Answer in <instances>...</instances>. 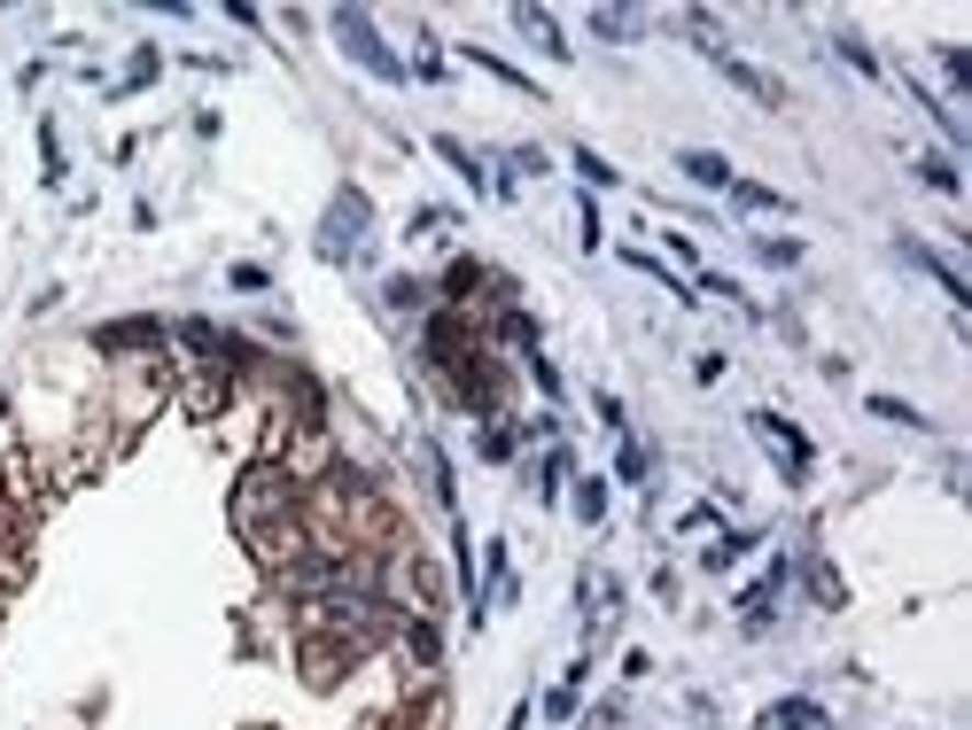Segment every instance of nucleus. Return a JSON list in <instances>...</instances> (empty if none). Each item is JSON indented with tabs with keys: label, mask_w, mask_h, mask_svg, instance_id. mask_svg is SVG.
Instances as JSON below:
<instances>
[{
	"label": "nucleus",
	"mask_w": 972,
	"mask_h": 730,
	"mask_svg": "<svg viewBox=\"0 0 972 730\" xmlns=\"http://www.w3.org/2000/svg\"><path fill=\"white\" fill-rule=\"evenodd\" d=\"M436 156H444V163H452V171L467 179V187H475V195H490V171H483V156H475L467 140H452V133H444V140H436Z\"/></svg>",
	"instance_id": "obj_12"
},
{
	"label": "nucleus",
	"mask_w": 972,
	"mask_h": 730,
	"mask_svg": "<svg viewBox=\"0 0 972 730\" xmlns=\"http://www.w3.org/2000/svg\"><path fill=\"white\" fill-rule=\"evenodd\" d=\"M755 256H762V264H802V241H778V233H762V241H755Z\"/></svg>",
	"instance_id": "obj_28"
},
{
	"label": "nucleus",
	"mask_w": 972,
	"mask_h": 730,
	"mask_svg": "<svg viewBox=\"0 0 972 730\" xmlns=\"http://www.w3.org/2000/svg\"><path fill=\"white\" fill-rule=\"evenodd\" d=\"M895 256H903V264H918V272H934V281H941V296H949L957 311L972 304V281H964V272H957L941 249H926V241H911V233H903V241H895Z\"/></svg>",
	"instance_id": "obj_4"
},
{
	"label": "nucleus",
	"mask_w": 972,
	"mask_h": 730,
	"mask_svg": "<svg viewBox=\"0 0 972 730\" xmlns=\"http://www.w3.org/2000/svg\"><path fill=\"white\" fill-rule=\"evenodd\" d=\"M677 171L692 179V187H709V195H724L732 179H739V171H732V163H724L716 148H677Z\"/></svg>",
	"instance_id": "obj_7"
},
{
	"label": "nucleus",
	"mask_w": 972,
	"mask_h": 730,
	"mask_svg": "<svg viewBox=\"0 0 972 730\" xmlns=\"http://www.w3.org/2000/svg\"><path fill=\"white\" fill-rule=\"evenodd\" d=\"M382 304H389V311H412V319H420V311H428V281H405V272H397V281L382 288Z\"/></svg>",
	"instance_id": "obj_19"
},
{
	"label": "nucleus",
	"mask_w": 972,
	"mask_h": 730,
	"mask_svg": "<svg viewBox=\"0 0 972 730\" xmlns=\"http://www.w3.org/2000/svg\"><path fill=\"white\" fill-rule=\"evenodd\" d=\"M623 256H631V272H646V281H662V296H677V304H700V296H692V288L677 281V272H669V264H662L654 249H623Z\"/></svg>",
	"instance_id": "obj_16"
},
{
	"label": "nucleus",
	"mask_w": 972,
	"mask_h": 730,
	"mask_svg": "<svg viewBox=\"0 0 972 730\" xmlns=\"http://www.w3.org/2000/svg\"><path fill=\"white\" fill-rule=\"evenodd\" d=\"M871 420H895V427H934L918 404H903V397H871Z\"/></svg>",
	"instance_id": "obj_24"
},
{
	"label": "nucleus",
	"mask_w": 972,
	"mask_h": 730,
	"mask_svg": "<svg viewBox=\"0 0 972 730\" xmlns=\"http://www.w3.org/2000/svg\"><path fill=\"white\" fill-rule=\"evenodd\" d=\"M785 575H793V560H770V575L739 591V621H747V629H762V621H770V606H778V591H785Z\"/></svg>",
	"instance_id": "obj_6"
},
{
	"label": "nucleus",
	"mask_w": 972,
	"mask_h": 730,
	"mask_svg": "<svg viewBox=\"0 0 972 730\" xmlns=\"http://www.w3.org/2000/svg\"><path fill=\"white\" fill-rule=\"evenodd\" d=\"M576 521H591V528L607 521V482H599V475H584V482H576Z\"/></svg>",
	"instance_id": "obj_23"
},
{
	"label": "nucleus",
	"mask_w": 972,
	"mask_h": 730,
	"mask_svg": "<svg viewBox=\"0 0 972 730\" xmlns=\"http://www.w3.org/2000/svg\"><path fill=\"white\" fill-rule=\"evenodd\" d=\"M529 475H538V498H545V505H553V498H561V490H568V482H576V459H568V450H561V443H553V450H545V459H538V467H529Z\"/></svg>",
	"instance_id": "obj_13"
},
{
	"label": "nucleus",
	"mask_w": 972,
	"mask_h": 730,
	"mask_svg": "<svg viewBox=\"0 0 972 730\" xmlns=\"http://www.w3.org/2000/svg\"><path fill=\"white\" fill-rule=\"evenodd\" d=\"M755 552V528H716V544H700V568H732V560H747Z\"/></svg>",
	"instance_id": "obj_11"
},
{
	"label": "nucleus",
	"mask_w": 972,
	"mask_h": 730,
	"mask_svg": "<svg viewBox=\"0 0 972 730\" xmlns=\"http://www.w3.org/2000/svg\"><path fill=\"white\" fill-rule=\"evenodd\" d=\"M638 32H646L638 9H591V39H614V47H623V39H638Z\"/></svg>",
	"instance_id": "obj_14"
},
{
	"label": "nucleus",
	"mask_w": 972,
	"mask_h": 730,
	"mask_svg": "<svg viewBox=\"0 0 972 730\" xmlns=\"http://www.w3.org/2000/svg\"><path fill=\"white\" fill-rule=\"evenodd\" d=\"M529 381H538L545 397H561V365H553V357H538V350H529Z\"/></svg>",
	"instance_id": "obj_29"
},
{
	"label": "nucleus",
	"mask_w": 972,
	"mask_h": 730,
	"mask_svg": "<svg viewBox=\"0 0 972 730\" xmlns=\"http://www.w3.org/2000/svg\"><path fill=\"white\" fill-rule=\"evenodd\" d=\"M911 171L926 179V187H934V195H957V187H964V171H957V156H949V148H934V156H918Z\"/></svg>",
	"instance_id": "obj_15"
},
{
	"label": "nucleus",
	"mask_w": 972,
	"mask_h": 730,
	"mask_svg": "<svg viewBox=\"0 0 972 730\" xmlns=\"http://www.w3.org/2000/svg\"><path fill=\"white\" fill-rule=\"evenodd\" d=\"M576 171H584V187H623V171H614L599 148H576Z\"/></svg>",
	"instance_id": "obj_22"
},
{
	"label": "nucleus",
	"mask_w": 972,
	"mask_h": 730,
	"mask_svg": "<svg viewBox=\"0 0 972 730\" xmlns=\"http://www.w3.org/2000/svg\"><path fill=\"white\" fill-rule=\"evenodd\" d=\"M475 450H483V459H490V467H506V459H513V450H521V427H513V420H490Z\"/></svg>",
	"instance_id": "obj_18"
},
{
	"label": "nucleus",
	"mask_w": 972,
	"mask_h": 730,
	"mask_svg": "<svg viewBox=\"0 0 972 730\" xmlns=\"http://www.w3.org/2000/svg\"><path fill=\"white\" fill-rule=\"evenodd\" d=\"M163 342H171V327H156V319H117V327H94V350H102V357H117V350H148V357H156Z\"/></svg>",
	"instance_id": "obj_5"
},
{
	"label": "nucleus",
	"mask_w": 972,
	"mask_h": 730,
	"mask_svg": "<svg viewBox=\"0 0 972 730\" xmlns=\"http://www.w3.org/2000/svg\"><path fill=\"white\" fill-rule=\"evenodd\" d=\"M226 281H234V288H249V296H257V288H273V272H264V264H234V272H226Z\"/></svg>",
	"instance_id": "obj_31"
},
{
	"label": "nucleus",
	"mask_w": 972,
	"mask_h": 730,
	"mask_svg": "<svg viewBox=\"0 0 972 730\" xmlns=\"http://www.w3.org/2000/svg\"><path fill=\"white\" fill-rule=\"evenodd\" d=\"M584 669H591V661H576V669H568V676L545 692V722H576V692H584Z\"/></svg>",
	"instance_id": "obj_17"
},
{
	"label": "nucleus",
	"mask_w": 972,
	"mask_h": 730,
	"mask_svg": "<svg viewBox=\"0 0 972 730\" xmlns=\"http://www.w3.org/2000/svg\"><path fill=\"white\" fill-rule=\"evenodd\" d=\"M513 24H521L529 39H538V55H553V62H568V55H576V47L561 39V24H553L545 9H513Z\"/></svg>",
	"instance_id": "obj_10"
},
{
	"label": "nucleus",
	"mask_w": 972,
	"mask_h": 730,
	"mask_svg": "<svg viewBox=\"0 0 972 730\" xmlns=\"http://www.w3.org/2000/svg\"><path fill=\"white\" fill-rule=\"evenodd\" d=\"M747 427L762 435V450H778V467H785V482H810V467H817V450H810V435L793 427V420H778V412H747Z\"/></svg>",
	"instance_id": "obj_3"
},
{
	"label": "nucleus",
	"mask_w": 972,
	"mask_h": 730,
	"mask_svg": "<svg viewBox=\"0 0 972 730\" xmlns=\"http://www.w3.org/2000/svg\"><path fill=\"white\" fill-rule=\"evenodd\" d=\"M327 32L342 39V55H350V62H359V70H374L382 85H405V78H412V70H405V55H397V47L374 32V16H366V9H335V16H327Z\"/></svg>",
	"instance_id": "obj_2"
},
{
	"label": "nucleus",
	"mask_w": 972,
	"mask_h": 730,
	"mask_svg": "<svg viewBox=\"0 0 972 730\" xmlns=\"http://www.w3.org/2000/svg\"><path fill=\"white\" fill-rule=\"evenodd\" d=\"M716 70H724V78H732V85H739V94H755V102H762V110H778V102H785V85H778V78H770V70H755V62H739V55H724V62H716Z\"/></svg>",
	"instance_id": "obj_8"
},
{
	"label": "nucleus",
	"mask_w": 972,
	"mask_h": 730,
	"mask_svg": "<svg viewBox=\"0 0 972 730\" xmlns=\"http://www.w3.org/2000/svg\"><path fill=\"white\" fill-rule=\"evenodd\" d=\"M467 62H483L490 78H506V85H513V94H538V78H521V70H513V62H498L490 47H467ZM538 102H545V94H538Z\"/></svg>",
	"instance_id": "obj_20"
},
{
	"label": "nucleus",
	"mask_w": 972,
	"mask_h": 730,
	"mask_svg": "<svg viewBox=\"0 0 972 730\" xmlns=\"http://www.w3.org/2000/svg\"><path fill=\"white\" fill-rule=\"evenodd\" d=\"M810 598H817V606H840V598H848V591H840V575H833L825 560H810Z\"/></svg>",
	"instance_id": "obj_27"
},
{
	"label": "nucleus",
	"mask_w": 972,
	"mask_h": 730,
	"mask_svg": "<svg viewBox=\"0 0 972 730\" xmlns=\"http://www.w3.org/2000/svg\"><path fill=\"white\" fill-rule=\"evenodd\" d=\"M366 241H374V203H366V187H335V203H327V218H319V256H327V264H350V256H366Z\"/></svg>",
	"instance_id": "obj_1"
},
{
	"label": "nucleus",
	"mask_w": 972,
	"mask_h": 730,
	"mask_svg": "<svg viewBox=\"0 0 972 730\" xmlns=\"http://www.w3.org/2000/svg\"><path fill=\"white\" fill-rule=\"evenodd\" d=\"M762 730H833V715L817 699H778V707H762Z\"/></svg>",
	"instance_id": "obj_9"
},
{
	"label": "nucleus",
	"mask_w": 972,
	"mask_h": 730,
	"mask_svg": "<svg viewBox=\"0 0 972 730\" xmlns=\"http://www.w3.org/2000/svg\"><path fill=\"white\" fill-rule=\"evenodd\" d=\"M941 70H949V85H957V94L972 85V55H964V47H941Z\"/></svg>",
	"instance_id": "obj_30"
},
{
	"label": "nucleus",
	"mask_w": 972,
	"mask_h": 730,
	"mask_svg": "<svg viewBox=\"0 0 972 730\" xmlns=\"http://www.w3.org/2000/svg\"><path fill=\"white\" fill-rule=\"evenodd\" d=\"M646 467H654V459H646V443H631V435H623V450H614V475L646 490Z\"/></svg>",
	"instance_id": "obj_25"
},
{
	"label": "nucleus",
	"mask_w": 972,
	"mask_h": 730,
	"mask_svg": "<svg viewBox=\"0 0 972 730\" xmlns=\"http://www.w3.org/2000/svg\"><path fill=\"white\" fill-rule=\"evenodd\" d=\"M833 55H840V62H856L863 78H879V55H871V47H863L856 32H833Z\"/></svg>",
	"instance_id": "obj_26"
},
{
	"label": "nucleus",
	"mask_w": 972,
	"mask_h": 730,
	"mask_svg": "<svg viewBox=\"0 0 972 730\" xmlns=\"http://www.w3.org/2000/svg\"><path fill=\"white\" fill-rule=\"evenodd\" d=\"M724 195H732L739 210H785V195H778V187H755V179H732Z\"/></svg>",
	"instance_id": "obj_21"
}]
</instances>
